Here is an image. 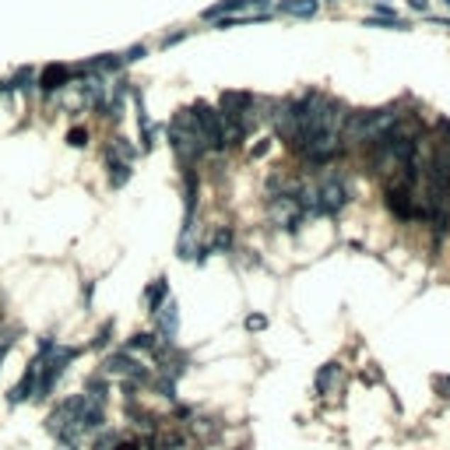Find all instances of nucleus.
Instances as JSON below:
<instances>
[{"label":"nucleus","mask_w":450,"mask_h":450,"mask_svg":"<svg viewBox=\"0 0 450 450\" xmlns=\"http://www.w3.org/2000/svg\"><path fill=\"white\" fill-rule=\"evenodd\" d=\"M169 141H173V148H176V155H180L183 162H193L201 152H208V148H204V141H201V134H197V127L190 123V116H186V113L173 120Z\"/></svg>","instance_id":"nucleus-1"},{"label":"nucleus","mask_w":450,"mask_h":450,"mask_svg":"<svg viewBox=\"0 0 450 450\" xmlns=\"http://www.w3.org/2000/svg\"><path fill=\"white\" fill-rule=\"evenodd\" d=\"M67 81H71V71L67 67H46L43 78H39L43 91H53V89H60V85H67Z\"/></svg>","instance_id":"nucleus-2"},{"label":"nucleus","mask_w":450,"mask_h":450,"mask_svg":"<svg viewBox=\"0 0 450 450\" xmlns=\"http://www.w3.org/2000/svg\"><path fill=\"white\" fill-rule=\"evenodd\" d=\"M247 4H254V0H218L215 7H208V11H204V18H208V21H215V18H222V14H232V11H243Z\"/></svg>","instance_id":"nucleus-3"},{"label":"nucleus","mask_w":450,"mask_h":450,"mask_svg":"<svg viewBox=\"0 0 450 450\" xmlns=\"http://www.w3.org/2000/svg\"><path fill=\"white\" fill-rule=\"evenodd\" d=\"M278 11H281V14H299V18H306V14L317 11V0H281Z\"/></svg>","instance_id":"nucleus-4"},{"label":"nucleus","mask_w":450,"mask_h":450,"mask_svg":"<svg viewBox=\"0 0 450 450\" xmlns=\"http://www.w3.org/2000/svg\"><path fill=\"white\" fill-rule=\"evenodd\" d=\"M32 387H35V362H32V369L25 373V380H21V383L11 390V401H14V405H18V401H25V398L32 394Z\"/></svg>","instance_id":"nucleus-5"},{"label":"nucleus","mask_w":450,"mask_h":450,"mask_svg":"<svg viewBox=\"0 0 450 450\" xmlns=\"http://www.w3.org/2000/svg\"><path fill=\"white\" fill-rule=\"evenodd\" d=\"M159 310H162V331H166V334H176V306L166 303V306H159ZM159 310H155V313H159Z\"/></svg>","instance_id":"nucleus-6"},{"label":"nucleus","mask_w":450,"mask_h":450,"mask_svg":"<svg viewBox=\"0 0 450 450\" xmlns=\"http://www.w3.org/2000/svg\"><path fill=\"white\" fill-rule=\"evenodd\" d=\"M334 376H338V366H334V362H327V369H324V373L317 376V390H327Z\"/></svg>","instance_id":"nucleus-7"},{"label":"nucleus","mask_w":450,"mask_h":450,"mask_svg":"<svg viewBox=\"0 0 450 450\" xmlns=\"http://www.w3.org/2000/svg\"><path fill=\"white\" fill-rule=\"evenodd\" d=\"M67 141H71L74 148H85V145H89V130H81V127H74V130L67 134Z\"/></svg>","instance_id":"nucleus-8"},{"label":"nucleus","mask_w":450,"mask_h":450,"mask_svg":"<svg viewBox=\"0 0 450 450\" xmlns=\"http://www.w3.org/2000/svg\"><path fill=\"white\" fill-rule=\"evenodd\" d=\"M162 299H166V281H159V285L148 288V303H152V306H159Z\"/></svg>","instance_id":"nucleus-9"},{"label":"nucleus","mask_w":450,"mask_h":450,"mask_svg":"<svg viewBox=\"0 0 450 450\" xmlns=\"http://www.w3.org/2000/svg\"><path fill=\"white\" fill-rule=\"evenodd\" d=\"M229 243H232L229 232H218V236H215V247H225V250H229Z\"/></svg>","instance_id":"nucleus-10"},{"label":"nucleus","mask_w":450,"mask_h":450,"mask_svg":"<svg viewBox=\"0 0 450 450\" xmlns=\"http://www.w3.org/2000/svg\"><path fill=\"white\" fill-rule=\"evenodd\" d=\"M247 327H250V331H261V327H264V317H250Z\"/></svg>","instance_id":"nucleus-11"},{"label":"nucleus","mask_w":450,"mask_h":450,"mask_svg":"<svg viewBox=\"0 0 450 450\" xmlns=\"http://www.w3.org/2000/svg\"><path fill=\"white\" fill-rule=\"evenodd\" d=\"M408 7H412V11H426V7H429V0H408Z\"/></svg>","instance_id":"nucleus-12"},{"label":"nucleus","mask_w":450,"mask_h":450,"mask_svg":"<svg viewBox=\"0 0 450 450\" xmlns=\"http://www.w3.org/2000/svg\"><path fill=\"white\" fill-rule=\"evenodd\" d=\"M7 345H11V338H0V359H4V352H7Z\"/></svg>","instance_id":"nucleus-13"},{"label":"nucleus","mask_w":450,"mask_h":450,"mask_svg":"<svg viewBox=\"0 0 450 450\" xmlns=\"http://www.w3.org/2000/svg\"><path fill=\"white\" fill-rule=\"evenodd\" d=\"M447 4H450V0H447Z\"/></svg>","instance_id":"nucleus-14"}]
</instances>
